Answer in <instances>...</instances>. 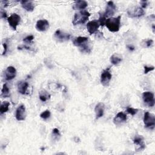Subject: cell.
Wrapping results in <instances>:
<instances>
[{
	"mask_svg": "<svg viewBox=\"0 0 155 155\" xmlns=\"http://www.w3.org/2000/svg\"><path fill=\"white\" fill-rule=\"evenodd\" d=\"M121 16L119 15L116 18L110 17L106 19L105 26L110 31L116 32L119 30L120 26Z\"/></svg>",
	"mask_w": 155,
	"mask_h": 155,
	"instance_id": "cell-1",
	"label": "cell"
},
{
	"mask_svg": "<svg viewBox=\"0 0 155 155\" xmlns=\"http://www.w3.org/2000/svg\"><path fill=\"white\" fill-rule=\"evenodd\" d=\"M90 16V13L85 10H81L80 12L76 13L74 15V18L72 21V24L74 25H78V24H83L85 23L88 19V18Z\"/></svg>",
	"mask_w": 155,
	"mask_h": 155,
	"instance_id": "cell-2",
	"label": "cell"
},
{
	"mask_svg": "<svg viewBox=\"0 0 155 155\" xmlns=\"http://www.w3.org/2000/svg\"><path fill=\"white\" fill-rule=\"evenodd\" d=\"M143 123L145 127L150 130H153L155 125V116L153 114L146 111L144 113Z\"/></svg>",
	"mask_w": 155,
	"mask_h": 155,
	"instance_id": "cell-3",
	"label": "cell"
},
{
	"mask_svg": "<svg viewBox=\"0 0 155 155\" xmlns=\"http://www.w3.org/2000/svg\"><path fill=\"white\" fill-rule=\"evenodd\" d=\"M127 13L130 18H139L145 14V11L142 7L133 6L128 8Z\"/></svg>",
	"mask_w": 155,
	"mask_h": 155,
	"instance_id": "cell-4",
	"label": "cell"
},
{
	"mask_svg": "<svg viewBox=\"0 0 155 155\" xmlns=\"http://www.w3.org/2000/svg\"><path fill=\"white\" fill-rule=\"evenodd\" d=\"M7 21L8 22L9 25L14 30H16L17 26L20 23L21 17L19 15L16 13H13L7 18Z\"/></svg>",
	"mask_w": 155,
	"mask_h": 155,
	"instance_id": "cell-5",
	"label": "cell"
},
{
	"mask_svg": "<svg viewBox=\"0 0 155 155\" xmlns=\"http://www.w3.org/2000/svg\"><path fill=\"white\" fill-rule=\"evenodd\" d=\"M112 74L110 71V68L104 70L101 75V82L103 86H108L111 79Z\"/></svg>",
	"mask_w": 155,
	"mask_h": 155,
	"instance_id": "cell-6",
	"label": "cell"
},
{
	"mask_svg": "<svg viewBox=\"0 0 155 155\" xmlns=\"http://www.w3.org/2000/svg\"><path fill=\"white\" fill-rule=\"evenodd\" d=\"M142 98L144 103L148 107L154 105V94L150 91H145L142 93Z\"/></svg>",
	"mask_w": 155,
	"mask_h": 155,
	"instance_id": "cell-7",
	"label": "cell"
},
{
	"mask_svg": "<svg viewBox=\"0 0 155 155\" xmlns=\"http://www.w3.org/2000/svg\"><path fill=\"white\" fill-rule=\"evenodd\" d=\"M54 36L55 39L59 42H64L68 41L71 36L69 33L62 31L59 29L55 31Z\"/></svg>",
	"mask_w": 155,
	"mask_h": 155,
	"instance_id": "cell-8",
	"label": "cell"
},
{
	"mask_svg": "<svg viewBox=\"0 0 155 155\" xmlns=\"http://www.w3.org/2000/svg\"><path fill=\"white\" fill-rule=\"evenodd\" d=\"M26 117V111H25V107L24 105H19L16 110L15 113V117L16 120L19 121L24 120Z\"/></svg>",
	"mask_w": 155,
	"mask_h": 155,
	"instance_id": "cell-9",
	"label": "cell"
},
{
	"mask_svg": "<svg viewBox=\"0 0 155 155\" xmlns=\"http://www.w3.org/2000/svg\"><path fill=\"white\" fill-rule=\"evenodd\" d=\"M16 76V70L13 66H8L4 73L5 79L7 81H11Z\"/></svg>",
	"mask_w": 155,
	"mask_h": 155,
	"instance_id": "cell-10",
	"label": "cell"
},
{
	"mask_svg": "<svg viewBox=\"0 0 155 155\" xmlns=\"http://www.w3.org/2000/svg\"><path fill=\"white\" fill-rule=\"evenodd\" d=\"M99 25H99L98 21L94 20V21H91L88 22L87 24L86 27H87V29L88 33H90V35H93L97 31Z\"/></svg>",
	"mask_w": 155,
	"mask_h": 155,
	"instance_id": "cell-11",
	"label": "cell"
},
{
	"mask_svg": "<svg viewBox=\"0 0 155 155\" xmlns=\"http://www.w3.org/2000/svg\"><path fill=\"white\" fill-rule=\"evenodd\" d=\"M116 11V7L113 1H108L105 12L104 13L106 18L114 15Z\"/></svg>",
	"mask_w": 155,
	"mask_h": 155,
	"instance_id": "cell-12",
	"label": "cell"
},
{
	"mask_svg": "<svg viewBox=\"0 0 155 155\" xmlns=\"http://www.w3.org/2000/svg\"><path fill=\"white\" fill-rule=\"evenodd\" d=\"M36 28L39 31H45L49 28V22L46 19H40L36 22Z\"/></svg>",
	"mask_w": 155,
	"mask_h": 155,
	"instance_id": "cell-13",
	"label": "cell"
},
{
	"mask_svg": "<svg viewBox=\"0 0 155 155\" xmlns=\"http://www.w3.org/2000/svg\"><path fill=\"white\" fill-rule=\"evenodd\" d=\"M105 105L102 102H99L94 108V111L96 114V118L97 119L103 116L104 113Z\"/></svg>",
	"mask_w": 155,
	"mask_h": 155,
	"instance_id": "cell-14",
	"label": "cell"
},
{
	"mask_svg": "<svg viewBox=\"0 0 155 155\" xmlns=\"http://www.w3.org/2000/svg\"><path fill=\"white\" fill-rule=\"evenodd\" d=\"M127 119V115L124 113L120 111V112H119L116 115V116L113 119V122L116 125H119L126 122Z\"/></svg>",
	"mask_w": 155,
	"mask_h": 155,
	"instance_id": "cell-15",
	"label": "cell"
},
{
	"mask_svg": "<svg viewBox=\"0 0 155 155\" xmlns=\"http://www.w3.org/2000/svg\"><path fill=\"white\" fill-rule=\"evenodd\" d=\"M134 144L139 147V150H143L145 148V145L143 142V137L141 135L136 134L133 139Z\"/></svg>",
	"mask_w": 155,
	"mask_h": 155,
	"instance_id": "cell-16",
	"label": "cell"
},
{
	"mask_svg": "<svg viewBox=\"0 0 155 155\" xmlns=\"http://www.w3.org/2000/svg\"><path fill=\"white\" fill-rule=\"evenodd\" d=\"M88 6V3L85 1H77L73 4V9L75 10H83Z\"/></svg>",
	"mask_w": 155,
	"mask_h": 155,
	"instance_id": "cell-17",
	"label": "cell"
},
{
	"mask_svg": "<svg viewBox=\"0 0 155 155\" xmlns=\"http://www.w3.org/2000/svg\"><path fill=\"white\" fill-rule=\"evenodd\" d=\"M29 84L26 81H20L18 84V91L22 94H27Z\"/></svg>",
	"mask_w": 155,
	"mask_h": 155,
	"instance_id": "cell-18",
	"label": "cell"
},
{
	"mask_svg": "<svg viewBox=\"0 0 155 155\" xmlns=\"http://www.w3.org/2000/svg\"><path fill=\"white\" fill-rule=\"evenodd\" d=\"M22 7L26 11L31 12H33L35 8V5L31 1H19Z\"/></svg>",
	"mask_w": 155,
	"mask_h": 155,
	"instance_id": "cell-19",
	"label": "cell"
},
{
	"mask_svg": "<svg viewBox=\"0 0 155 155\" xmlns=\"http://www.w3.org/2000/svg\"><path fill=\"white\" fill-rule=\"evenodd\" d=\"M88 41V38L84 36H78L75 38L73 41V44L74 45L80 47L84 44L87 43Z\"/></svg>",
	"mask_w": 155,
	"mask_h": 155,
	"instance_id": "cell-20",
	"label": "cell"
},
{
	"mask_svg": "<svg viewBox=\"0 0 155 155\" xmlns=\"http://www.w3.org/2000/svg\"><path fill=\"white\" fill-rule=\"evenodd\" d=\"M39 97L42 102H45L50 98V94L45 90L43 89L39 92Z\"/></svg>",
	"mask_w": 155,
	"mask_h": 155,
	"instance_id": "cell-21",
	"label": "cell"
},
{
	"mask_svg": "<svg viewBox=\"0 0 155 155\" xmlns=\"http://www.w3.org/2000/svg\"><path fill=\"white\" fill-rule=\"evenodd\" d=\"M122 61V58L120 54H113L110 57V61L113 65H117Z\"/></svg>",
	"mask_w": 155,
	"mask_h": 155,
	"instance_id": "cell-22",
	"label": "cell"
},
{
	"mask_svg": "<svg viewBox=\"0 0 155 155\" xmlns=\"http://www.w3.org/2000/svg\"><path fill=\"white\" fill-rule=\"evenodd\" d=\"M10 96V90L9 88L6 84H4L2 86L1 93V97H8Z\"/></svg>",
	"mask_w": 155,
	"mask_h": 155,
	"instance_id": "cell-23",
	"label": "cell"
},
{
	"mask_svg": "<svg viewBox=\"0 0 155 155\" xmlns=\"http://www.w3.org/2000/svg\"><path fill=\"white\" fill-rule=\"evenodd\" d=\"M9 105L10 103L7 101H4L1 103V107H0V113L1 114H2L7 111H8L9 109Z\"/></svg>",
	"mask_w": 155,
	"mask_h": 155,
	"instance_id": "cell-24",
	"label": "cell"
},
{
	"mask_svg": "<svg viewBox=\"0 0 155 155\" xmlns=\"http://www.w3.org/2000/svg\"><path fill=\"white\" fill-rule=\"evenodd\" d=\"M107 18L105 16L104 13H99V20L98 22L99 23V25L101 26H104L105 24V21H106Z\"/></svg>",
	"mask_w": 155,
	"mask_h": 155,
	"instance_id": "cell-25",
	"label": "cell"
},
{
	"mask_svg": "<svg viewBox=\"0 0 155 155\" xmlns=\"http://www.w3.org/2000/svg\"><path fill=\"white\" fill-rule=\"evenodd\" d=\"M51 115V113H50V111L48 110H45L44 111L42 112L41 114H40V117L43 119H47L48 118L50 117Z\"/></svg>",
	"mask_w": 155,
	"mask_h": 155,
	"instance_id": "cell-26",
	"label": "cell"
},
{
	"mask_svg": "<svg viewBox=\"0 0 155 155\" xmlns=\"http://www.w3.org/2000/svg\"><path fill=\"white\" fill-rule=\"evenodd\" d=\"M139 110L137 108H132V107H127V111L128 113L130 114L132 116H134L135 114H136L138 112Z\"/></svg>",
	"mask_w": 155,
	"mask_h": 155,
	"instance_id": "cell-27",
	"label": "cell"
},
{
	"mask_svg": "<svg viewBox=\"0 0 155 155\" xmlns=\"http://www.w3.org/2000/svg\"><path fill=\"white\" fill-rule=\"evenodd\" d=\"M33 39H34V36L33 35H29V36H27V37H25V38H24L23 41L27 44H30V43H31Z\"/></svg>",
	"mask_w": 155,
	"mask_h": 155,
	"instance_id": "cell-28",
	"label": "cell"
},
{
	"mask_svg": "<svg viewBox=\"0 0 155 155\" xmlns=\"http://www.w3.org/2000/svg\"><path fill=\"white\" fill-rule=\"evenodd\" d=\"M52 134H53V136H54V137L55 138L56 137L57 139H58V137H59L61 136V134H60L59 130L58 128H54L53 130Z\"/></svg>",
	"mask_w": 155,
	"mask_h": 155,
	"instance_id": "cell-29",
	"label": "cell"
},
{
	"mask_svg": "<svg viewBox=\"0 0 155 155\" xmlns=\"http://www.w3.org/2000/svg\"><path fill=\"white\" fill-rule=\"evenodd\" d=\"M143 67H144V71H143L144 74H147L148 72H150L151 71H153L154 69V66L148 67V66L145 65Z\"/></svg>",
	"mask_w": 155,
	"mask_h": 155,
	"instance_id": "cell-30",
	"label": "cell"
},
{
	"mask_svg": "<svg viewBox=\"0 0 155 155\" xmlns=\"http://www.w3.org/2000/svg\"><path fill=\"white\" fill-rule=\"evenodd\" d=\"M153 44V39H148L147 41H146L145 42V44H146V47H150L152 46Z\"/></svg>",
	"mask_w": 155,
	"mask_h": 155,
	"instance_id": "cell-31",
	"label": "cell"
},
{
	"mask_svg": "<svg viewBox=\"0 0 155 155\" xmlns=\"http://www.w3.org/2000/svg\"><path fill=\"white\" fill-rule=\"evenodd\" d=\"M2 45H3V47H4V51H3V52H2V55H5V54H6V53H7V47H7V42H3Z\"/></svg>",
	"mask_w": 155,
	"mask_h": 155,
	"instance_id": "cell-32",
	"label": "cell"
},
{
	"mask_svg": "<svg viewBox=\"0 0 155 155\" xmlns=\"http://www.w3.org/2000/svg\"><path fill=\"white\" fill-rule=\"evenodd\" d=\"M1 17L2 19H5L7 18V13L6 12L3 10V9H1Z\"/></svg>",
	"mask_w": 155,
	"mask_h": 155,
	"instance_id": "cell-33",
	"label": "cell"
},
{
	"mask_svg": "<svg viewBox=\"0 0 155 155\" xmlns=\"http://www.w3.org/2000/svg\"><path fill=\"white\" fill-rule=\"evenodd\" d=\"M8 1H1V4L2 5V6H3L4 7H6L8 6Z\"/></svg>",
	"mask_w": 155,
	"mask_h": 155,
	"instance_id": "cell-34",
	"label": "cell"
},
{
	"mask_svg": "<svg viewBox=\"0 0 155 155\" xmlns=\"http://www.w3.org/2000/svg\"><path fill=\"white\" fill-rule=\"evenodd\" d=\"M140 3H141V7H142L143 9L147 7V2L146 1H142L140 2Z\"/></svg>",
	"mask_w": 155,
	"mask_h": 155,
	"instance_id": "cell-35",
	"label": "cell"
},
{
	"mask_svg": "<svg viewBox=\"0 0 155 155\" xmlns=\"http://www.w3.org/2000/svg\"><path fill=\"white\" fill-rule=\"evenodd\" d=\"M127 47L128 48V49L131 51H133L134 50V47H132V46H130V45H127Z\"/></svg>",
	"mask_w": 155,
	"mask_h": 155,
	"instance_id": "cell-36",
	"label": "cell"
}]
</instances>
